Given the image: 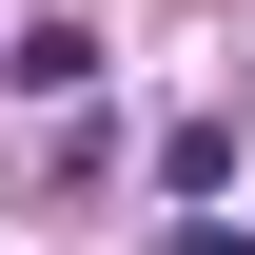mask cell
<instances>
[{
    "instance_id": "obj_1",
    "label": "cell",
    "mask_w": 255,
    "mask_h": 255,
    "mask_svg": "<svg viewBox=\"0 0 255 255\" xmlns=\"http://www.w3.org/2000/svg\"><path fill=\"white\" fill-rule=\"evenodd\" d=\"M0 79H20V98H79V79H98V20H79V0H39V20H20V59H0Z\"/></svg>"
},
{
    "instance_id": "obj_2",
    "label": "cell",
    "mask_w": 255,
    "mask_h": 255,
    "mask_svg": "<svg viewBox=\"0 0 255 255\" xmlns=\"http://www.w3.org/2000/svg\"><path fill=\"white\" fill-rule=\"evenodd\" d=\"M157 255H255V236H236V216H177V236H157Z\"/></svg>"
}]
</instances>
